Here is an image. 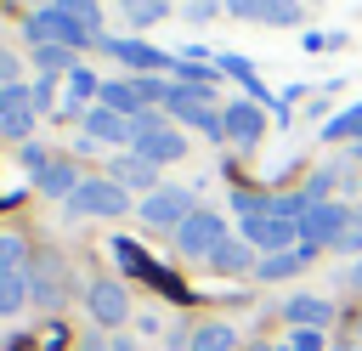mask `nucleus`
Listing matches in <instances>:
<instances>
[{"mask_svg": "<svg viewBox=\"0 0 362 351\" xmlns=\"http://www.w3.org/2000/svg\"><path fill=\"white\" fill-rule=\"evenodd\" d=\"M113 181H119V187H141V192H158V164H147L141 153H119V159H113Z\"/></svg>", "mask_w": 362, "mask_h": 351, "instance_id": "obj_18", "label": "nucleus"}, {"mask_svg": "<svg viewBox=\"0 0 362 351\" xmlns=\"http://www.w3.org/2000/svg\"><path fill=\"white\" fill-rule=\"evenodd\" d=\"M23 300H28V272H0V317L23 311Z\"/></svg>", "mask_w": 362, "mask_h": 351, "instance_id": "obj_23", "label": "nucleus"}, {"mask_svg": "<svg viewBox=\"0 0 362 351\" xmlns=\"http://www.w3.org/2000/svg\"><path fill=\"white\" fill-rule=\"evenodd\" d=\"M283 323L288 328H328L334 323V306L322 294H288L283 300Z\"/></svg>", "mask_w": 362, "mask_h": 351, "instance_id": "obj_14", "label": "nucleus"}, {"mask_svg": "<svg viewBox=\"0 0 362 351\" xmlns=\"http://www.w3.org/2000/svg\"><path fill=\"white\" fill-rule=\"evenodd\" d=\"M334 351H351V345H334Z\"/></svg>", "mask_w": 362, "mask_h": 351, "instance_id": "obj_40", "label": "nucleus"}, {"mask_svg": "<svg viewBox=\"0 0 362 351\" xmlns=\"http://www.w3.org/2000/svg\"><path fill=\"white\" fill-rule=\"evenodd\" d=\"M102 108H113V113H124V119L147 113V102L136 96V79H107V85H102Z\"/></svg>", "mask_w": 362, "mask_h": 351, "instance_id": "obj_20", "label": "nucleus"}, {"mask_svg": "<svg viewBox=\"0 0 362 351\" xmlns=\"http://www.w3.org/2000/svg\"><path fill=\"white\" fill-rule=\"evenodd\" d=\"M0 272H28V249L11 232H0Z\"/></svg>", "mask_w": 362, "mask_h": 351, "instance_id": "obj_29", "label": "nucleus"}, {"mask_svg": "<svg viewBox=\"0 0 362 351\" xmlns=\"http://www.w3.org/2000/svg\"><path fill=\"white\" fill-rule=\"evenodd\" d=\"M85 306H90V317L107 323V328H119V323L130 317V294H124V283H113V277H96L90 294H85Z\"/></svg>", "mask_w": 362, "mask_h": 351, "instance_id": "obj_9", "label": "nucleus"}, {"mask_svg": "<svg viewBox=\"0 0 362 351\" xmlns=\"http://www.w3.org/2000/svg\"><path fill=\"white\" fill-rule=\"evenodd\" d=\"M260 23H266V28H294V23H300V0H266Z\"/></svg>", "mask_w": 362, "mask_h": 351, "instance_id": "obj_27", "label": "nucleus"}, {"mask_svg": "<svg viewBox=\"0 0 362 351\" xmlns=\"http://www.w3.org/2000/svg\"><path fill=\"white\" fill-rule=\"evenodd\" d=\"M28 40L34 45H68V51H79V45H102L90 28H79L57 0L51 6H40V11H28Z\"/></svg>", "mask_w": 362, "mask_h": 351, "instance_id": "obj_2", "label": "nucleus"}, {"mask_svg": "<svg viewBox=\"0 0 362 351\" xmlns=\"http://www.w3.org/2000/svg\"><path fill=\"white\" fill-rule=\"evenodd\" d=\"M119 11H124V23L130 28H153V23H164V0H119Z\"/></svg>", "mask_w": 362, "mask_h": 351, "instance_id": "obj_22", "label": "nucleus"}, {"mask_svg": "<svg viewBox=\"0 0 362 351\" xmlns=\"http://www.w3.org/2000/svg\"><path fill=\"white\" fill-rule=\"evenodd\" d=\"M130 153H141L147 164H175V159L187 153V142H181L175 125H164V119L147 108V113L130 119Z\"/></svg>", "mask_w": 362, "mask_h": 351, "instance_id": "obj_1", "label": "nucleus"}, {"mask_svg": "<svg viewBox=\"0 0 362 351\" xmlns=\"http://www.w3.org/2000/svg\"><path fill=\"white\" fill-rule=\"evenodd\" d=\"M209 266H215L221 277H243V272H255L260 260H255V243H243V238H226V243L209 255Z\"/></svg>", "mask_w": 362, "mask_h": 351, "instance_id": "obj_19", "label": "nucleus"}, {"mask_svg": "<svg viewBox=\"0 0 362 351\" xmlns=\"http://www.w3.org/2000/svg\"><path fill=\"white\" fill-rule=\"evenodd\" d=\"M68 209H74V215H124V209H130V192H124L113 176H90V181L74 187Z\"/></svg>", "mask_w": 362, "mask_h": 351, "instance_id": "obj_4", "label": "nucleus"}, {"mask_svg": "<svg viewBox=\"0 0 362 351\" xmlns=\"http://www.w3.org/2000/svg\"><path fill=\"white\" fill-rule=\"evenodd\" d=\"M90 96H102V79L90 68H74L68 74V102H90Z\"/></svg>", "mask_w": 362, "mask_h": 351, "instance_id": "obj_28", "label": "nucleus"}, {"mask_svg": "<svg viewBox=\"0 0 362 351\" xmlns=\"http://www.w3.org/2000/svg\"><path fill=\"white\" fill-rule=\"evenodd\" d=\"M113 351H141V345H136V340H124V334H119V340H113Z\"/></svg>", "mask_w": 362, "mask_h": 351, "instance_id": "obj_34", "label": "nucleus"}, {"mask_svg": "<svg viewBox=\"0 0 362 351\" xmlns=\"http://www.w3.org/2000/svg\"><path fill=\"white\" fill-rule=\"evenodd\" d=\"M34 187H40L45 198H74V187H79V170H74L68 159H45V164L34 170Z\"/></svg>", "mask_w": 362, "mask_h": 351, "instance_id": "obj_17", "label": "nucleus"}, {"mask_svg": "<svg viewBox=\"0 0 362 351\" xmlns=\"http://www.w3.org/2000/svg\"><path fill=\"white\" fill-rule=\"evenodd\" d=\"M85 142L90 147H119V142H130V119L96 102V108H85Z\"/></svg>", "mask_w": 362, "mask_h": 351, "instance_id": "obj_13", "label": "nucleus"}, {"mask_svg": "<svg viewBox=\"0 0 362 351\" xmlns=\"http://www.w3.org/2000/svg\"><path fill=\"white\" fill-rule=\"evenodd\" d=\"M79 351H113V345H102V340H85V345H79Z\"/></svg>", "mask_w": 362, "mask_h": 351, "instance_id": "obj_36", "label": "nucleus"}, {"mask_svg": "<svg viewBox=\"0 0 362 351\" xmlns=\"http://www.w3.org/2000/svg\"><path fill=\"white\" fill-rule=\"evenodd\" d=\"M209 85H181V79H170V96H164V108H170V119H181V125H192L198 130V119L209 113Z\"/></svg>", "mask_w": 362, "mask_h": 351, "instance_id": "obj_11", "label": "nucleus"}, {"mask_svg": "<svg viewBox=\"0 0 362 351\" xmlns=\"http://www.w3.org/2000/svg\"><path fill=\"white\" fill-rule=\"evenodd\" d=\"M192 351H238V328L232 323H198L192 328Z\"/></svg>", "mask_w": 362, "mask_h": 351, "instance_id": "obj_21", "label": "nucleus"}, {"mask_svg": "<svg viewBox=\"0 0 362 351\" xmlns=\"http://www.w3.org/2000/svg\"><path fill=\"white\" fill-rule=\"evenodd\" d=\"M209 17H215V0H192L187 6V23H209Z\"/></svg>", "mask_w": 362, "mask_h": 351, "instance_id": "obj_32", "label": "nucleus"}, {"mask_svg": "<svg viewBox=\"0 0 362 351\" xmlns=\"http://www.w3.org/2000/svg\"><path fill=\"white\" fill-rule=\"evenodd\" d=\"M34 85H0V136H11V142H28V130H34Z\"/></svg>", "mask_w": 362, "mask_h": 351, "instance_id": "obj_6", "label": "nucleus"}, {"mask_svg": "<svg viewBox=\"0 0 362 351\" xmlns=\"http://www.w3.org/2000/svg\"><path fill=\"white\" fill-rule=\"evenodd\" d=\"M62 277H68L62 260H57V255H40L34 272H28V294H34L40 306H57V300H62Z\"/></svg>", "mask_w": 362, "mask_h": 351, "instance_id": "obj_16", "label": "nucleus"}, {"mask_svg": "<svg viewBox=\"0 0 362 351\" xmlns=\"http://www.w3.org/2000/svg\"><path fill=\"white\" fill-rule=\"evenodd\" d=\"M34 68L51 79V74H74V51L68 45H34Z\"/></svg>", "mask_w": 362, "mask_h": 351, "instance_id": "obj_24", "label": "nucleus"}, {"mask_svg": "<svg viewBox=\"0 0 362 351\" xmlns=\"http://www.w3.org/2000/svg\"><path fill=\"white\" fill-rule=\"evenodd\" d=\"M300 266H311V243H294V249H277V255H260V266H255V277H260V283H283V277H294Z\"/></svg>", "mask_w": 362, "mask_h": 351, "instance_id": "obj_15", "label": "nucleus"}, {"mask_svg": "<svg viewBox=\"0 0 362 351\" xmlns=\"http://www.w3.org/2000/svg\"><path fill=\"white\" fill-rule=\"evenodd\" d=\"M283 351H328V345H322V328H294Z\"/></svg>", "mask_w": 362, "mask_h": 351, "instance_id": "obj_30", "label": "nucleus"}, {"mask_svg": "<svg viewBox=\"0 0 362 351\" xmlns=\"http://www.w3.org/2000/svg\"><path fill=\"white\" fill-rule=\"evenodd\" d=\"M221 119H226V142H238V147H255V142L266 136V113H260V102H249V96L232 102Z\"/></svg>", "mask_w": 362, "mask_h": 351, "instance_id": "obj_12", "label": "nucleus"}, {"mask_svg": "<svg viewBox=\"0 0 362 351\" xmlns=\"http://www.w3.org/2000/svg\"><path fill=\"white\" fill-rule=\"evenodd\" d=\"M28 6H34V11H40V6H51V0H28Z\"/></svg>", "mask_w": 362, "mask_h": 351, "instance_id": "obj_38", "label": "nucleus"}, {"mask_svg": "<svg viewBox=\"0 0 362 351\" xmlns=\"http://www.w3.org/2000/svg\"><path fill=\"white\" fill-rule=\"evenodd\" d=\"M192 209H198V204H192V187H158V192L141 198V221H147V226H170V232H175Z\"/></svg>", "mask_w": 362, "mask_h": 351, "instance_id": "obj_7", "label": "nucleus"}, {"mask_svg": "<svg viewBox=\"0 0 362 351\" xmlns=\"http://www.w3.org/2000/svg\"><path fill=\"white\" fill-rule=\"evenodd\" d=\"M0 85H17V57L0 51Z\"/></svg>", "mask_w": 362, "mask_h": 351, "instance_id": "obj_33", "label": "nucleus"}, {"mask_svg": "<svg viewBox=\"0 0 362 351\" xmlns=\"http://www.w3.org/2000/svg\"><path fill=\"white\" fill-rule=\"evenodd\" d=\"M351 232H356V238H362V209H351Z\"/></svg>", "mask_w": 362, "mask_h": 351, "instance_id": "obj_35", "label": "nucleus"}, {"mask_svg": "<svg viewBox=\"0 0 362 351\" xmlns=\"http://www.w3.org/2000/svg\"><path fill=\"white\" fill-rule=\"evenodd\" d=\"M351 283H356V289H362V260H356V266H351Z\"/></svg>", "mask_w": 362, "mask_h": 351, "instance_id": "obj_37", "label": "nucleus"}, {"mask_svg": "<svg viewBox=\"0 0 362 351\" xmlns=\"http://www.w3.org/2000/svg\"><path fill=\"white\" fill-rule=\"evenodd\" d=\"M322 136H328V142H351V147H356V142H362V102H356V108H345L339 119H328V130H322Z\"/></svg>", "mask_w": 362, "mask_h": 351, "instance_id": "obj_25", "label": "nucleus"}, {"mask_svg": "<svg viewBox=\"0 0 362 351\" xmlns=\"http://www.w3.org/2000/svg\"><path fill=\"white\" fill-rule=\"evenodd\" d=\"M226 11H232V17H249V23H260L266 0H226Z\"/></svg>", "mask_w": 362, "mask_h": 351, "instance_id": "obj_31", "label": "nucleus"}, {"mask_svg": "<svg viewBox=\"0 0 362 351\" xmlns=\"http://www.w3.org/2000/svg\"><path fill=\"white\" fill-rule=\"evenodd\" d=\"M57 6H62V11H68L79 28H90V34L102 40V6H96V0H57Z\"/></svg>", "mask_w": 362, "mask_h": 351, "instance_id": "obj_26", "label": "nucleus"}, {"mask_svg": "<svg viewBox=\"0 0 362 351\" xmlns=\"http://www.w3.org/2000/svg\"><path fill=\"white\" fill-rule=\"evenodd\" d=\"M243 243H255L260 255L294 249V243H300V221H288V215H249V221H243Z\"/></svg>", "mask_w": 362, "mask_h": 351, "instance_id": "obj_8", "label": "nucleus"}, {"mask_svg": "<svg viewBox=\"0 0 362 351\" xmlns=\"http://www.w3.org/2000/svg\"><path fill=\"white\" fill-rule=\"evenodd\" d=\"M102 51H113L124 68H136V74H164V68H175L158 45H147V40H102Z\"/></svg>", "mask_w": 362, "mask_h": 351, "instance_id": "obj_10", "label": "nucleus"}, {"mask_svg": "<svg viewBox=\"0 0 362 351\" xmlns=\"http://www.w3.org/2000/svg\"><path fill=\"white\" fill-rule=\"evenodd\" d=\"M221 243H226V221H221L215 209H192V215L175 226V249H181L187 260H209Z\"/></svg>", "mask_w": 362, "mask_h": 351, "instance_id": "obj_3", "label": "nucleus"}, {"mask_svg": "<svg viewBox=\"0 0 362 351\" xmlns=\"http://www.w3.org/2000/svg\"><path fill=\"white\" fill-rule=\"evenodd\" d=\"M345 232H351V209H345V204H328V198H322V204H311V209L300 215V243H311V249H317V243H339Z\"/></svg>", "mask_w": 362, "mask_h": 351, "instance_id": "obj_5", "label": "nucleus"}, {"mask_svg": "<svg viewBox=\"0 0 362 351\" xmlns=\"http://www.w3.org/2000/svg\"><path fill=\"white\" fill-rule=\"evenodd\" d=\"M249 351H272V345H249Z\"/></svg>", "mask_w": 362, "mask_h": 351, "instance_id": "obj_39", "label": "nucleus"}]
</instances>
